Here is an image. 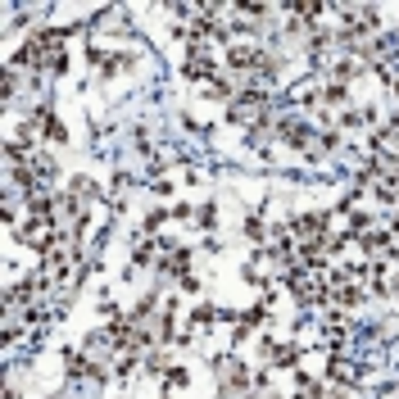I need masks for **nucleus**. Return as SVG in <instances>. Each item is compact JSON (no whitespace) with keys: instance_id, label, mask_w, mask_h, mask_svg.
Listing matches in <instances>:
<instances>
[{"instance_id":"nucleus-1","label":"nucleus","mask_w":399,"mask_h":399,"mask_svg":"<svg viewBox=\"0 0 399 399\" xmlns=\"http://www.w3.org/2000/svg\"><path fill=\"white\" fill-rule=\"evenodd\" d=\"M291 232L299 236V241H304V236H322V232H327V218H322V214H309V218H299Z\"/></svg>"}]
</instances>
